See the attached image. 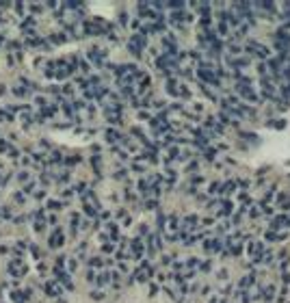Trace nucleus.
Masks as SVG:
<instances>
[{
    "mask_svg": "<svg viewBox=\"0 0 290 303\" xmlns=\"http://www.w3.org/2000/svg\"><path fill=\"white\" fill-rule=\"evenodd\" d=\"M286 227H290V217L286 214H279L271 221V229H286Z\"/></svg>",
    "mask_w": 290,
    "mask_h": 303,
    "instance_id": "2",
    "label": "nucleus"
},
{
    "mask_svg": "<svg viewBox=\"0 0 290 303\" xmlns=\"http://www.w3.org/2000/svg\"><path fill=\"white\" fill-rule=\"evenodd\" d=\"M273 292H275V288H273V286H266V288H262V299L271 301V299H273Z\"/></svg>",
    "mask_w": 290,
    "mask_h": 303,
    "instance_id": "6",
    "label": "nucleus"
},
{
    "mask_svg": "<svg viewBox=\"0 0 290 303\" xmlns=\"http://www.w3.org/2000/svg\"><path fill=\"white\" fill-rule=\"evenodd\" d=\"M204 249L208 253H212V251H221V240L219 238H208V240L204 243Z\"/></svg>",
    "mask_w": 290,
    "mask_h": 303,
    "instance_id": "3",
    "label": "nucleus"
},
{
    "mask_svg": "<svg viewBox=\"0 0 290 303\" xmlns=\"http://www.w3.org/2000/svg\"><path fill=\"white\" fill-rule=\"evenodd\" d=\"M253 284H256V275H253V273L245 275V277L240 279V290H247V288H251Z\"/></svg>",
    "mask_w": 290,
    "mask_h": 303,
    "instance_id": "4",
    "label": "nucleus"
},
{
    "mask_svg": "<svg viewBox=\"0 0 290 303\" xmlns=\"http://www.w3.org/2000/svg\"><path fill=\"white\" fill-rule=\"evenodd\" d=\"M208 193H210V195H219V193H221V182H214V184H210Z\"/></svg>",
    "mask_w": 290,
    "mask_h": 303,
    "instance_id": "7",
    "label": "nucleus"
},
{
    "mask_svg": "<svg viewBox=\"0 0 290 303\" xmlns=\"http://www.w3.org/2000/svg\"><path fill=\"white\" fill-rule=\"evenodd\" d=\"M50 245H54V247L63 245V234H61V232H54V236H50Z\"/></svg>",
    "mask_w": 290,
    "mask_h": 303,
    "instance_id": "5",
    "label": "nucleus"
},
{
    "mask_svg": "<svg viewBox=\"0 0 290 303\" xmlns=\"http://www.w3.org/2000/svg\"><path fill=\"white\" fill-rule=\"evenodd\" d=\"M245 52L251 54V57H258V59H262V61L271 59V50L266 48V45H262V43H258V41H253V39H251L247 45H245Z\"/></svg>",
    "mask_w": 290,
    "mask_h": 303,
    "instance_id": "1",
    "label": "nucleus"
}]
</instances>
